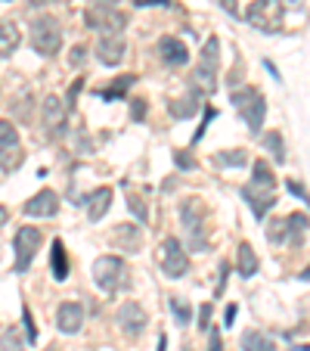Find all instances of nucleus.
<instances>
[{
    "label": "nucleus",
    "instance_id": "nucleus-30",
    "mask_svg": "<svg viewBox=\"0 0 310 351\" xmlns=\"http://www.w3.org/2000/svg\"><path fill=\"white\" fill-rule=\"evenodd\" d=\"M0 351H25V342H22V336L16 330H7L0 332Z\"/></svg>",
    "mask_w": 310,
    "mask_h": 351
},
{
    "label": "nucleus",
    "instance_id": "nucleus-48",
    "mask_svg": "<svg viewBox=\"0 0 310 351\" xmlns=\"http://www.w3.org/2000/svg\"><path fill=\"white\" fill-rule=\"evenodd\" d=\"M183 351H190V348H183Z\"/></svg>",
    "mask_w": 310,
    "mask_h": 351
},
{
    "label": "nucleus",
    "instance_id": "nucleus-8",
    "mask_svg": "<svg viewBox=\"0 0 310 351\" xmlns=\"http://www.w3.org/2000/svg\"><path fill=\"white\" fill-rule=\"evenodd\" d=\"M159 265H162V271H165V277H171V280H180L190 271V261H186V252L177 237H168L165 243L159 245Z\"/></svg>",
    "mask_w": 310,
    "mask_h": 351
},
{
    "label": "nucleus",
    "instance_id": "nucleus-6",
    "mask_svg": "<svg viewBox=\"0 0 310 351\" xmlns=\"http://www.w3.org/2000/svg\"><path fill=\"white\" fill-rule=\"evenodd\" d=\"M283 16H285V10L279 0H255L248 7V13H245V19L255 28H261V32L273 34L283 28Z\"/></svg>",
    "mask_w": 310,
    "mask_h": 351
},
{
    "label": "nucleus",
    "instance_id": "nucleus-47",
    "mask_svg": "<svg viewBox=\"0 0 310 351\" xmlns=\"http://www.w3.org/2000/svg\"><path fill=\"white\" fill-rule=\"evenodd\" d=\"M165 348H168V339L159 336V345H155V351H165Z\"/></svg>",
    "mask_w": 310,
    "mask_h": 351
},
{
    "label": "nucleus",
    "instance_id": "nucleus-25",
    "mask_svg": "<svg viewBox=\"0 0 310 351\" xmlns=\"http://www.w3.org/2000/svg\"><path fill=\"white\" fill-rule=\"evenodd\" d=\"M25 162L22 146H0V171H16Z\"/></svg>",
    "mask_w": 310,
    "mask_h": 351
},
{
    "label": "nucleus",
    "instance_id": "nucleus-14",
    "mask_svg": "<svg viewBox=\"0 0 310 351\" xmlns=\"http://www.w3.org/2000/svg\"><path fill=\"white\" fill-rule=\"evenodd\" d=\"M56 326L66 336H75L84 326V305L81 302H62L60 311H56Z\"/></svg>",
    "mask_w": 310,
    "mask_h": 351
},
{
    "label": "nucleus",
    "instance_id": "nucleus-32",
    "mask_svg": "<svg viewBox=\"0 0 310 351\" xmlns=\"http://www.w3.org/2000/svg\"><path fill=\"white\" fill-rule=\"evenodd\" d=\"M171 311H174V317H177V324H180V326L190 324L192 311H190V305H186V302H180V298H171Z\"/></svg>",
    "mask_w": 310,
    "mask_h": 351
},
{
    "label": "nucleus",
    "instance_id": "nucleus-27",
    "mask_svg": "<svg viewBox=\"0 0 310 351\" xmlns=\"http://www.w3.org/2000/svg\"><path fill=\"white\" fill-rule=\"evenodd\" d=\"M133 81H137V75H121L118 81H115L112 87H106V90H99V97L103 99H121L127 90L133 87Z\"/></svg>",
    "mask_w": 310,
    "mask_h": 351
},
{
    "label": "nucleus",
    "instance_id": "nucleus-41",
    "mask_svg": "<svg viewBox=\"0 0 310 351\" xmlns=\"http://www.w3.org/2000/svg\"><path fill=\"white\" fill-rule=\"evenodd\" d=\"M84 53H87L84 47H75V50H72V66H81V60H84Z\"/></svg>",
    "mask_w": 310,
    "mask_h": 351
},
{
    "label": "nucleus",
    "instance_id": "nucleus-3",
    "mask_svg": "<svg viewBox=\"0 0 310 351\" xmlns=\"http://www.w3.org/2000/svg\"><path fill=\"white\" fill-rule=\"evenodd\" d=\"M230 103L236 106V112L242 115V121L248 125V131L261 134V128H264V115H267L264 93L257 90V87H233Z\"/></svg>",
    "mask_w": 310,
    "mask_h": 351
},
{
    "label": "nucleus",
    "instance_id": "nucleus-21",
    "mask_svg": "<svg viewBox=\"0 0 310 351\" xmlns=\"http://www.w3.org/2000/svg\"><path fill=\"white\" fill-rule=\"evenodd\" d=\"M242 351H276V345H273V339L267 336V332L261 330H248L242 332Z\"/></svg>",
    "mask_w": 310,
    "mask_h": 351
},
{
    "label": "nucleus",
    "instance_id": "nucleus-16",
    "mask_svg": "<svg viewBox=\"0 0 310 351\" xmlns=\"http://www.w3.org/2000/svg\"><path fill=\"white\" fill-rule=\"evenodd\" d=\"M40 115H44V125L50 134H60L66 128V106H62L60 97H47L44 106H40Z\"/></svg>",
    "mask_w": 310,
    "mask_h": 351
},
{
    "label": "nucleus",
    "instance_id": "nucleus-10",
    "mask_svg": "<svg viewBox=\"0 0 310 351\" xmlns=\"http://www.w3.org/2000/svg\"><path fill=\"white\" fill-rule=\"evenodd\" d=\"M40 230L38 227H19L16 230V237H13V245H16V271L19 274H25L28 267H31V261H34V255H38V249H40Z\"/></svg>",
    "mask_w": 310,
    "mask_h": 351
},
{
    "label": "nucleus",
    "instance_id": "nucleus-31",
    "mask_svg": "<svg viewBox=\"0 0 310 351\" xmlns=\"http://www.w3.org/2000/svg\"><path fill=\"white\" fill-rule=\"evenodd\" d=\"M0 146H19V131L13 121H0Z\"/></svg>",
    "mask_w": 310,
    "mask_h": 351
},
{
    "label": "nucleus",
    "instance_id": "nucleus-13",
    "mask_svg": "<svg viewBox=\"0 0 310 351\" xmlns=\"http://www.w3.org/2000/svg\"><path fill=\"white\" fill-rule=\"evenodd\" d=\"M56 212H60V196L53 190H40L25 202L28 218H53Z\"/></svg>",
    "mask_w": 310,
    "mask_h": 351
},
{
    "label": "nucleus",
    "instance_id": "nucleus-34",
    "mask_svg": "<svg viewBox=\"0 0 310 351\" xmlns=\"http://www.w3.org/2000/svg\"><path fill=\"white\" fill-rule=\"evenodd\" d=\"M208 351H224V342H220V330L218 326H208Z\"/></svg>",
    "mask_w": 310,
    "mask_h": 351
},
{
    "label": "nucleus",
    "instance_id": "nucleus-7",
    "mask_svg": "<svg viewBox=\"0 0 310 351\" xmlns=\"http://www.w3.org/2000/svg\"><path fill=\"white\" fill-rule=\"evenodd\" d=\"M310 227L307 215H289V218H276L270 221V227H267V239L270 243H289V245H298L304 237V230Z\"/></svg>",
    "mask_w": 310,
    "mask_h": 351
},
{
    "label": "nucleus",
    "instance_id": "nucleus-40",
    "mask_svg": "<svg viewBox=\"0 0 310 351\" xmlns=\"http://www.w3.org/2000/svg\"><path fill=\"white\" fill-rule=\"evenodd\" d=\"M220 7L227 10L230 16H239V7H236V0H220Z\"/></svg>",
    "mask_w": 310,
    "mask_h": 351
},
{
    "label": "nucleus",
    "instance_id": "nucleus-5",
    "mask_svg": "<svg viewBox=\"0 0 310 351\" xmlns=\"http://www.w3.org/2000/svg\"><path fill=\"white\" fill-rule=\"evenodd\" d=\"M31 44L38 53L44 56H56L62 47V28L53 16H38L31 22Z\"/></svg>",
    "mask_w": 310,
    "mask_h": 351
},
{
    "label": "nucleus",
    "instance_id": "nucleus-36",
    "mask_svg": "<svg viewBox=\"0 0 310 351\" xmlns=\"http://www.w3.org/2000/svg\"><path fill=\"white\" fill-rule=\"evenodd\" d=\"M208 326H211V302L202 305V311H198V330L208 332Z\"/></svg>",
    "mask_w": 310,
    "mask_h": 351
},
{
    "label": "nucleus",
    "instance_id": "nucleus-39",
    "mask_svg": "<svg viewBox=\"0 0 310 351\" xmlns=\"http://www.w3.org/2000/svg\"><path fill=\"white\" fill-rule=\"evenodd\" d=\"M283 3V10H295V13H304V3L307 0H279Z\"/></svg>",
    "mask_w": 310,
    "mask_h": 351
},
{
    "label": "nucleus",
    "instance_id": "nucleus-1",
    "mask_svg": "<svg viewBox=\"0 0 310 351\" xmlns=\"http://www.w3.org/2000/svg\"><path fill=\"white\" fill-rule=\"evenodd\" d=\"M218 66H220V40L211 34L205 40L196 69H192V90L198 97H211L214 93V87H218Z\"/></svg>",
    "mask_w": 310,
    "mask_h": 351
},
{
    "label": "nucleus",
    "instance_id": "nucleus-9",
    "mask_svg": "<svg viewBox=\"0 0 310 351\" xmlns=\"http://www.w3.org/2000/svg\"><path fill=\"white\" fill-rule=\"evenodd\" d=\"M242 199L248 202L251 215L261 221V218H267V212H270L273 206H276V184H257V180H251V184L242 186Z\"/></svg>",
    "mask_w": 310,
    "mask_h": 351
},
{
    "label": "nucleus",
    "instance_id": "nucleus-4",
    "mask_svg": "<svg viewBox=\"0 0 310 351\" xmlns=\"http://www.w3.org/2000/svg\"><path fill=\"white\" fill-rule=\"evenodd\" d=\"M93 283H96L103 292H109V295L125 289L127 286L125 258H118V255H103V258H96L93 261Z\"/></svg>",
    "mask_w": 310,
    "mask_h": 351
},
{
    "label": "nucleus",
    "instance_id": "nucleus-45",
    "mask_svg": "<svg viewBox=\"0 0 310 351\" xmlns=\"http://www.w3.org/2000/svg\"><path fill=\"white\" fill-rule=\"evenodd\" d=\"M7 221H10V212H7V208H3V206H0V227L7 224Z\"/></svg>",
    "mask_w": 310,
    "mask_h": 351
},
{
    "label": "nucleus",
    "instance_id": "nucleus-20",
    "mask_svg": "<svg viewBox=\"0 0 310 351\" xmlns=\"http://www.w3.org/2000/svg\"><path fill=\"white\" fill-rule=\"evenodd\" d=\"M50 267H53V277L60 280H68V255H66V245H62V239H53V245H50Z\"/></svg>",
    "mask_w": 310,
    "mask_h": 351
},
{
    "label": "nucleus",
    "instance_id": "nucleus-12",
    "mask_svg": "<svg viewBox=\"0 0 310 351\" xmlns=\"http://www.w3.org/2000/svg\"><path fill=\"white\" fill-rule=\"evenodd\" d=\"M115 320H118V326H121L125 336H143L146 324H149L143 305H137V302H125V305L118 308V314H115Z\"/></svg>",
    "mask_w": 310,
    "mask_h": 351
},
{
    "label": "nucleus",
    "instance_id": "nucleus-15",
    "mask_svg": "<svg viewBox=\"0 0 310 351\" xmlns=\"http://www.w3.org/2000/svg\"><path fill=\"white\" fill-rule=\"evenodd\" d=\"M96 60L103 66H118L125 60V38L121 34H103L96 44Z\"/></svg>",
    "mask_w": 310,
    "mask_h": 351
},
{
    "label": "nucleus",
    "instance_id": "nucleus-23",
    "mask_svg": "<svg viewBox=\"0 0 310 351\" xmlns=\"http://www.w3.org/2000/svg\"><path fill=\"white\" fill-rule=\"evenodd\" d=\"M22 44V34L13 22H0V56L16 53V47Z\"/></svg>",
    "mask_w": 310,
    "mask_h": 351
},
{
    "label": "nucleus",
    "instance_id": "nucleus-18",
    "mask_svg": "<svg viewBox=\"0 0 310 351\" xmlns=\"http://www.w3.org/2000/svg\"><path fill=\"white\" fill-rule=\"evenodd\" d=\"M109 208H112V190H109V186H99V190H93L90 196H87V218H90L93 224L106 218Z\"/></svg>",
    "mask_w": 310,
    "mask_h": 351
},
{
    "label": "nucleus",
    "instance_id": "nucleus-28",
    "mask_svg": "<svg viewBox=\"0 0 310 351\" xmlns=\"http://www.w3.org/2000/svg\"><path fill=\"white\" fill-rule=\"evenodd\" d=\"M214 162L224 168H242L245 162H248V153H245V149H220V153L214 156Z\"/></svg>",
    "mask_w": 310,
    "mask_h": 351
},
{
    "label": "nucleus",
    "instance_id": "nucleus-46",
    "mask_svg": "<svg viewBox=\"0 0 310 351\" xmlns=\"http://www.w3.org/2000/svg\"><path fill=\"white\" fill-rule=\"evenodd\" d=\"M115 3H118V0H96L93 7H115Z\"/></svg>",
    "mask_w": 310,
    "mask_h": 351
},
{
    "label": "nucleus",
    "instance_id": "nucleus-19",
    "mask_svg": "<svg viewBox=\"0 0 310 351\" xmlns=\"http://www.w3.org/2000/svg\"><path fill=\"white\" fill-rule=\"evenodd\" d=\"M112 245L118 252H137L143 245V237H140V230L133 224H118L112 230Z\"/></svg>",
    "mask_w": 310,
    "mask_h": 351
},
{
    "label": "nucleus",
    "instance_id": "nucleus-17",
    "mask_svg": "<svg viewBox=\"0 0 310 351\" xmlns=\"http://www.w3.org/2000/svg\"><path fill=\"white\" fill-rule=\"evenodd\" d=\"M159 56H162V62H168V66H186L190 50H186V44L180 38H162L159 40Z\"/></svg>",
    "mask_w": 310,
    "mask_h": 351
},
{
    "label": "nucleus",
    "instance_id": "nucleus-33",
    "mask_svg": "<svg viewBox=\"0 0 310 351\" xmlns=\"http://www.w3.org/2000/svg\"><path fill=\"white\" fill-rule=\"evenodd\" d=\"M22 320H25V336H28V342H38V326H34V320H31V311H28V305L22 308Z\"/></svg>",
    "mask_w": 310,
    "mask_h": 351
},
{
    "label": "nucleus",
    "instance_id": "nucleus-24",
    "mask_svg": "<svg viewBox=\"0 0 310 351\" xmlns=\"http://www.w3.org/2000/svg\"><path fill=\"white\" fill-rule=\"evenodd\" d=\"M171 115L174 119H190V115H196L198 112V93L196 90H190L186 97H180V99H171Z\"/></svg>",
    "mask_w": 310,
    "mask_h": 351
},
{
    "label": "nucleus",
    "instance_id": "nucleus-11",
    "mask_svg": "<svg viewBox=\"0 0 310 351\" xmlns=\"http://www.w3.org/2000/svg\"><path fill=\"white\" fill-rule=\"evenodd\" d=\"M84 19H87V25L103 34H121V28L127 25V16L118 7H90Z\"/></svg>",
    "mask_w": 310,
    "mask_h": 351
},
{
    "label": "nucleus",
    "instance_id": "nucleus-43",
    "mask_svg": "<svg viewBox=\"0 0 310 351\" xmlns=\"http://www.w3.org/2000/svg\"><path fill=\"white\" fill-rule=\"evenodd\" d=\"M236 314H239V308H236V305H230V308H227V326H233V324H236Z\"/></svg>",
    "mask_w": 310,
    "mask_h": 351
},
{
    "label": "nucleus",
    "instance_id": "nucleus-26",
    "mask_svg": "<svg viewBox=\"0 0 310 351\" xmlns=\"http://www.w3.org/2000/svg\"><path fill=\"white\" fill-rule=\"evenodd\" d=\"M261 143H264V149L273 156V162H285V143H283V134L279 131H267L264 137H261Z\"/></svg>",
    "mask_w": 310,
    "mask_h": 351
},
{
    "label": "nucleus",
    "instance_id": "nucleus-44",
    "mask_svg": "<svg viewBox=\"0 0 310 351\" xmlns=\"http://www.w3.org/2000/svg\"><path fill=\"white\" fill-rule=\"evenodd\" d=\"M137 7H155V3H168V0H133Z\"/></svg>",
    "mask_w": 310,
    "mask_h": 351
},
{
    "label": "nucleus",
    "instance_id": "nucleus-35",
    "mask_svg": "<svg viewBox=\"0 0 310 351\" xmlns=\"http://www.w3.org/2000/svg\"><path fill=\"white\" fill-rule=\"evenodd\" d=\"M174 162H177L180 171H192V168H196V159H192L190 153H180V149L174 153Z\"/></svg>",
    "mask_w": 310,
    "mask_h": 351
},
{
    "label": "nucleus",
    "instance_id": "nucleus-42",
    "mask_svg": "<svg viewBox=\"0 0 310 351\" xmlns=\"http://www.w3.org/2000/svg\"><path fill=\"white\" fill-rule=\"evenodd\" d=\"M133 119H146V106H143V99H137V103H133Z\"/></svg>",
    "mask_w": 310,
    "mask_h": 351
},
{
    "label": "nucleus",
    "instance_id": "nucleus-38",
    "mask_svg": "<svg viewBox=\"0 0 310 351\" xmlns=\"http://www.w3.org/2000/svg\"><path fill=\"white\" fill-rule=\"evenodd\" d=\"M285 186H289V193H295L298 199H304V202H310V196L304 193V186L301 184H295V180H285Z\"/></svg>",
    "mask_w": 310,
    "mask_h": 351
},
{
    "label": "nucleus",
    "instance_id": "nucleus-37",
    "mask_svg": "<svg viewBox=\"0 0 310 351\" xmlns=\"http://www.w3.org/2000/svg\"><path fill=\"white\" fill-rule=\"evenodd\" d=\"M214 115H218V112H214V109H211V106L205 109V119H202V128H198V131H196V143H198V140H202V134H205V128L211 125V119H214Z\"/></svg>",
    "mask_w": 310,
    "mask_h": 351
},
{
    "label": "nucleus",
    "instance_id": "nucleus-29",
    "mask_svg": "<svg viewBox=\"0 0 310 351\" xmlns=\"http://www.w3.org/2000/svg\"><path fill=\"white\" fill-rule=\"evenodd\" d=\"M127 208H131V212L137 215L140 224H146V221H149V212H146L143 196H140V193H133V186H131V184H127Z\"/></svg>",
    "mask_w": 310,
    "mask_h": 351
},
{
    "label": "nucleus",
    "instance_id": "nucleus-2",
    "mask_svg": "<svg viewBox=\"0 0 310 351\" xmlns=\"http://www.w3.org/2000/svg\"><path fill=\"white\" fill-rule=\"evenodd\" d=\"M180 221H183L186 227V243H190L192 252H205L208 249V227H205V221H208V208H205V202L198 196H190L180 202Z\"/></svg>",
    "mask_w": 310,
    "mask_h": 351
},
{
    "label": "nucleus",
    "instance_id": "nucleus-22",
    "mask_svg": "<svg viewBox=\"0 0 310 351\" xmlns=\"http://www.w3.org/2000/svg\"><path fill=\"white\" fill-rule=\"evenodd\" d=\"M236 271H239V277H255L257 274V255H255V249H251L248 243H242L239 245V252H236Z\"/></svg>",
    "mask_w": 310,
    "mask_h": 351
}]
</instances>
